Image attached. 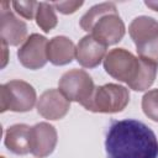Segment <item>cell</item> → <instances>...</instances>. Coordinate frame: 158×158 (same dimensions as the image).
<instances>
[{"instance_id":"obj_1","label":"cell","mask_w":158,"mask_h":158,"mask_svg":"<svg viewBox=\"0 0 158 158\" xmlns=\"http://www.w3.org/2000/svg\"><path fill=\"white\" fill-rule=\"evenodd\" d=\"M105 151L106 158H158V139L141 121H114L106 133Z\"/></svg>"},{"instance_id":"obj_2","label":"cell","mask_w":158,"mask_h":158,"mask_svg":"<svg viewBox=\"0 0 158 158\" xmlns=\"http://www.w3.org/2000/svg\"><path fill=\"white\" fill-rule=\"evenodd\" d=\"M104 68L109 75L136 91L147 90L157 75V63L135 57L125 48H114L106 53Z\"/></svg>"},{"instance_id":"obj_3","label":"cell","mask_w":158,"mask_h":158,"mask_svg":"<svg viewBox=\"0 0 158 158\" xmlns=\"http://www.w3.org/2000/svg\"><path fill=\"white\" fill-rule=\"evenodd\" d=\"M80 27L105 46L120 42L125 35V23L112 2L93 6L80 19Z\"/></svg>"},{"instance_id":"obj_4","label":"cell","mask_w":158,"mask_h":158,"mask_svg":"<svg viewBox=\"0 0 158 158\" xmlns=\"http://www.w3.org/2000/svg\"><path fill=\"white\" fill-rule=\"evenodd\" d=\"M128 33L139 58L158 64V22L148 16H138L130 23Z\"/></svg>"},{"instance_id":"obj_5","label":"cell","mask_w":158,"mask_h":158,"mask_svg":"<svg viewBox=\"0 0 158 158\" xmlns=\"http://www.w3.org/2000/svg\"><path fill=\"white\" fill-rule=\"evenodd\" d=\"M36 104V91L32 85L23 80H11L0 88V109L1 112L10 110L25 112Z\"/></svg>"},{"instance_id":"obj_6","label":"cell","mask_w":158,"mask_h":158,"mask_svg":"<svg viewBox=\"0 0 158 158\" xmlns=\"http://www.w3.org/2000/svg\"><path fill=\"white\" fill-rule=\"evenodd\" d=\"M130 101L128 90L117 84H105L95 88L86 110L93 112L114 114L122 111Z\"/></svg>"},{"instance_id":"obj_7","label":"cell","mask_w":158,"mask_h":158,"mask_svg":"<svg viewBox=\"0 0 158 158\" xmlns=\"http://www.w3.org/2000/svg\"><path fill=\"white\" fill-rule=\"evenodd\" d=\"M59 90L69 101H77L88 107L95 86L91 77L83 69H72L59 79Z\"/></svg>"},{"instance_id":"obj_8","label":"cell","mask_w":158,"mask_h":158,"mask_svg":"<svg viewBox=\"0 0 158 158\" xmlns=\"http://www.w3.org/2000/svg\"><path fill=\"white\" fill-rule=\"evenodd\" d=\"M47 46L48 41L44 36L32 33L22 43L17 51L20 63L28 69H40L47 63Z\"/></svg>"},{"instance_id":"obj_9","label":"cell","mask_w":158,"mask_h":158,"mask_svg":"<svg viewBox=\"0 0 158 158\" xmlns=\"http://www.w3.org/2000/svg\"><path fill=\"white\" fill-rule=\"evenodd\" d=\"M9 2H0V35L7 46H19L26 41L27 26L9 9Z\"/></svg>"},{"instance_id":"obj_10","label":"cell","mask_w":158,"mask_h":158,"mask_svg":"<svg viewBox=\"0 0 158 158\" xmlns=\"http://www.w3.org/2000/svg\"><path fill=\"white\" fill-rule=\"evenodd\" d=\"M57 144V132L54 127L47 122H40L30 130L31 153L35 157L43 158L49 156Z\"/></svg>"},{"instance_id":"obj_11","label":"cell","mask_w":158,"mask_h":158,"mask_svg":"<svg viewBox=\"0 0 158 158\" xmlns=\"http://www.w3.org/2000/svg\"><path fill=\"white\" fill-rule=\"evenodd\" d=\"M70 109V101L59 89L46 90L37 101V111L47 120H59L67 115Z\"/></svg>"},{"instance_id":"obj_12","label":"cell","mask_w":158,"mask_h":158,"mask_svg":"<svg viewBox=\"0 0 158 158\" xmlns=\"http://www.w3.org/2000/svg\"><path fill=\"white\" fill-rule=\"evenodd\" d=\"M106 48L104 43L94 38L91 35L83 37L77 44L75 58L84 68H95L106 56Z\"/></svg>"},{"instance_id":"obj_13","label":"cell","mask_w":158,"mask_h":158,"mask_svg":"<svg viewBox=\"0 0 158 158\" xmlns=\"http://www.w3.org/2000/svg\"><path fill=\"white\" fill-rule=\"evenodd\" d=\"M75 51L77 47L68 37L57 36L48 41L47 58L54 65H65L74 59Z\"/></svg>"},{"instance_id":"obj_14","label":"cell","mask_w":158,"mask_h":158,"mask_svg":"<svg viewBox=\"0 0 158 158\" xmlns=\"http://www.w3.org/2000/svg\"><path fill=\"white\" fill-rule=\"evenodd\" d=\"M31 127L25 123H17L7 128L5 132V146L15 154H26L31 152L30 146Z\"/></svg>"},{"instance_id":"obj_15","label":"cell","mask_w":158,"mask_h":158,"mask_svg":"<svg viewBox=\"0 0 158 158\" xmlns=\"http://www.w3.org/2000/svg\"><path fill=\"white\" fill-rule=\"evenodd\" d=\"M36 22L38 27H41V30H43L44 32H49L52 28H54L58 22L54 6L49 2H38Z\"/></svg>"},{"instance_id":"obj_16","label":"cell","mask_w":158,"mask_h":158,"mask_svg":"<svg viewBox=\"0 0 158 158\" xmlns=\"http://www.w3.org/2000/svg\"><path fill=\"white\" fill-rule=\"evenodd\" d=\"M142 110L144 115L154 122H158V89L149 90L142 98Z\"/></svg>"},{"instance_id":"obj_17","label":"cell","mask_w":158,"mask_h":158,"mask_svg":"<svg viewBox=\"0 0 158 158\" xmlns=\"http://www.w3.org/2000/svg\"><path fill=\"white\" fill-rule=\"evenodd\" d=\"M11 5L15 9V11L19 15H21L22 17H25L27 20L36 17L38 2H36V1H12Z\"/></svg>"},{"instance_id":"obj_18","label":"cell","mask_w":158,"mask_h":158,"mask_svg":"<svg viewBox=\"0 0 158 158\" xmlns=\"http://www.w3.org/2000/svg\"><path fill=\"white\" fill-rule=\"evenodd\" d=\"M52 5L59 12L64 15H69V14L75 12L83 5V1H59V2H53Z\"/></svg>"},{"instance_id":"obj_19","label":"cell","mask_w":158,"mask_h":158,"mask_svg":"<svg viewBox=\"0 0 158 158\" xmlns=\"http://www.w3.org/2000/svg\"><path fill=\"white\" fill-rule=\"evenodd\" d=\"M1 47H2V63H1V67L4 68L6 65V62H7V44L1 41Z\"/></svg>"},{"instance_id":"obj_20","label":"cell","mask_w":158,"mask_h":158,"mask_svg":"<svg viewBox=\"0 0 158 158\" xmlns=\"http://www.w3.org/2000/svg\"><path fill=\"white\" fill-rule=\"evenodd\" d=\"M144 4H146L147 7H149V9H152V10H154V11L158 12V1L157 0L156 1H146Z\"/></svg>"},{"instance_id":"obj_21","label":"cell","mask_w":158,"mask_h":158,"mask_svg":"<svg viewBox=\"0 0 158 158\" xmlns=\"http://www.w3.org/2000/svg\"><path fill=\"white\" fill-rule=\"evenodd\" d=\"M1 158H5V157H1Z\"/></svg>"}]
</instances>
